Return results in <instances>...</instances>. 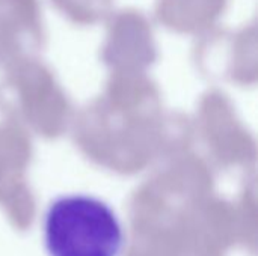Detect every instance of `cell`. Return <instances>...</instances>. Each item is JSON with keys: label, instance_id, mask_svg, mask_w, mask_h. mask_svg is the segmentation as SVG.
<instances>
[{"label": "cell", "instance_id": "obj_1", "mask_svg": "<svg viewBox=\"0 0 258 256\" xmlns=\"http://www.w3.org/2000/svg\"><path fill=\"white\" fill-rule=\"evenodd\" d=\"M42 225L48 256H119L124 247L118 214L91 195L56 198L47 207Z\"/></svg>", "mask_w": 258, "mask_h": 256}]
</instances>
